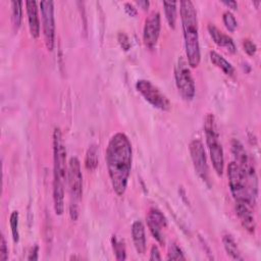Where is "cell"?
Masks as SVG:
<instances>
[{
  "label": "cell",
  "mask_w": 261,
  "mask_h": 261,
  "mask_svg": "<svg viewBox=\"0 0 261 261\" xmlns=\"http://www.w3.org/2000/svg\"><path fill=\"white\" fill-rule=\"evenodd\" d=\"M136 88L138 92L154 107L167 111L171 108V103L169 99L150 81L139 80L136 83Z\"/></svg>",
  "instance_id": "9"
},
{
  "label": "cell",
  "mask_w": 261,
  "mask_h": 261,
  "mask_svg": "<svg viewBox=\"0 0 261 261\" xmlns=\"http://www.w3.org/2000/svg\"><path fill=\"white\" fill-rule=\"evenodd\" d=\"M227 177L229 190L236 202L245 203L253 207L255 205L256 198L251 192L244 172L234 161L227 165Z\"/></svg>",
  "instance_id": "5"
},
{
  "label": "cell",
  "mask_w": 261,
  "mask_h": 261,
  "mask_svg": "<svg viewBox=\"0 0 261 261\" xmlns=\"http://www.w3.org/2000/svg\"><path fill=\"white\" fill-rule=\"evenodd\" d=\"M124 9H125L126 13H127V14H129L130 16H135V15H137V13H138L137 8H136L133 4L128 3V2L124 3Z\"/></svg>",
  "instance_id": "31"
},
{
  "label": "cell",
  "mask_w": 261,
  "mask_h": 261,
  "mask_svg": "<svg viewBox=\"0 0 261 261\" xmlns=\"http://www.w3.org/2000/svg\"><path fill=\"white\" fill-rule=\"evenodd\" d=\"M252 208H253L252 206L245 203H240V202H236V206H234L236 213L242 225L244 226V228L249 232L254 233L256 229V220H255Z\"/></svg>",
  "instance_id": "14"
},
{
  "label": "cell",
  "mask_w": 261,
  "mask_h": 261,
  "mask_svg": "<svg viewBox=\"0 0 261 261\" xmlns=\"http://www.w3.org/2000/svg\"><path fill=\"white\" fill-rule=\"evenodd\" d=\"M223 4H225L226 6H228L229 8H232V9H237L238 8V3L233 0H230V1H222Z\"/></svg>",
  "instance_id": "33"
},
{
  "label": "cell",
  "mask_w": 261,
  "mask_h": 261,
  "mask_svg": "<svg viewBox=\"0 0 261 261\" xmlns=\"http://www.w3.org/2000/svg\"><path fill=\"white\" fill-rule=\"evenodd\" d=\"M117 40H118V43L119 45L121 46V48L125 51H127L129 48H130V42H129V39L128 37L124 34V33H119L118 36H117Z\"/></svg>",
  "instance_id": "29"
},
{
  "label": "cell",
  "mask_w": 261,
  "mask_h": 261,
  "mask_svg": "<svg viewBox=\"0 0 261 261\" xmlns=\"http://www.w3.org/2000/svg\"><path fill=\"white\" fill-rule=\"evenodd\" d=\"M147 225L154 239L163 246L165 244L163 229L167 227V219L164 214L157 208H151L146 217Z\"/></svg>",
  "instance_id": "12"
},
{
  "label": "cell",
  "mask_w": 261,
  "mask_h": 261,
  "mask_svg": "<svg viewBox=\"0 0 261 261\" xmlns=\"http://www.w3.org/2000/svg\"><path fill=\"white\" fill-rule=\"evenodd\" d=\"M208 32L216 45H218L219 47L226 48L230 53H234L237 51V47L233 40L228 35H225L223 32H221L216 25H214L213 23H209Z\"/></svg>",
  "instance_id": "15"
},
{
  "label": "cell",
  "mask_w": 261,
  "mask_h": 261,
  "mask_svg": "<svg viewBox=\"0 0 261 261\" xmlns=\"http://www.w3.org/2000/svg\"><path fill=\"white\" fill-rule=\"evenodd\" d=\"M179 5L186 55L189 65L195 68L201 60L197 11L191 0H182L179 2Z\"/></svg>",
  "instance_id": "3"
},
{
  "label": "cell",
  "mask_w": 261,
  "mask_h": 261,
  "mask_svg": "<svg viewBox=\"0 0 261 261\" xmlns=\"http://www.w3.org/2000/svg\"><path fill=\"white\" fill-rule=\"evenodd\" d=\"M40 8H41L45 44L47 49L49 51H52L54 48V41H55L54 3L53 1H41Z\"/></svg>",
  "instance_id": "10"
},
{
  "label": "cell",
  "mask_w": 261,
  "mask_h": 261,
  "mask_svg": "<svg viewBox=\"0 0 261 261\" xmlns=\"http://www.w3.org/2000/svg\"><path fill=\"white\" fill-rule=\"evenodd\" d=\"M189 150L196 172L203 181L209 185V168L202 141L199 139L193 140L189 145Z\"/></svg>",
  "instance_id": "11"
},
{
  "label": "cell",
  "mask_w": 261,
  "mask_h": 261,
  "mask_svg": "<svg viewBox=\"0 0 261 261\" xmlns=\"http://www.w3.org/2000/svg\"><path fill=\"white\" fill-rule=\"evenodd\" d=\"M222 20H223V23L225 25V28L229 31V32H233L237 27H238V22H237V19L234 17V15L230 12V11H225L223 14H222Z\"/></svg>",
  "instance_id": "25"
},
{
  "label": "cell",
  "mask_w": 261,
  "mask_h": 261,
  "mask_svg": "<svg viewBox=\"0 0 261 261\" xmlns=\"http://www.w3.org/2000/svg\"><path fill=\"white\" fill-rule=\"evenodd\" d=\"M168 260H186V256L184 252L176 244H171L169 247V251L167 253Z\"/></svg>",
  "instance_id": "26"
},
{
  "label": "cell",
  "mask_w": 261,
  "mask_h": 261,
  "mask_svg": "<svg viewBox=\"0 0 261 261\" xmlns=\"http://www.w3.org/2000/svg\"><path fill=\"white\" fill-rule=\"evenodd\" d=\"M22 2L21 1H12L11 2V19L15 30L20 27L22 19Z\"/></svg>",
  "instance_id": "23"
},
{
  "label": "cell",
  "mask_w": 261,
  "mask_h": 261,
  "mask_svg": "<svg viewBox=\"0 0 261 261\" xmlns=\"http://www.w3.org/2000/svg\"><path fill=\"white\" fill-rule=\"evenodd\" d=\"M67 182L70 196L69 215L72 220H76L79 215V202L83 196V174L80 160L76 157H71L68 161Z\"/></svg>",
  "instance_id": "6"
},
{
  "label": "cell",
  "mask_w": 261,
  "mask_h": 261,
  "mask_svg": "<svg viewBox=\"0 0 261 261\" xmlns=\"http://www.w3.org/2000/svg\"><path fill=\"white\" fill-rule=\"evenodd\" d=\"M231 152L234 157V162L240 166L242 171L244 172L249 187L251 189V192L253 196L257 199L258 197V177L256 173V169L254 167L253 161L250 158L249 154L245 150L243 144L237 140L233 139L231 141Z\"/></svg>",
  "instance_id": "7"
},
{
  "label": "cell",
  "mask_w": 261,
  "mask_h": 261,
  "mask_svg": "<svg viewBox=\"0 0 261 261\" xmlns=\"http://www.w3.org/2000/svg\"><path fill=\"white\" fill-rule=\"evenodd\" d=\"M162 257L160 255V251L158 249V247L156 245H153L151 247V251H150V257L149 260H161Z\"/></svg>",
  "instance_id": "30"
},
{
  "label": "cell",
  "mask_w": 261,
  "mask_h": 261,
  "mask_svg": "<svg viewBox=\"0 0 261 261\" xmlns=\"http://www.w3.org/2000/svg\"><path fill=\"white\" fill-rule=\"evenodd\" d=\"M161 29L160 13L158 11H153L145 20L143 30V40L147 47L153 48L159 38Z\"/></svg>",
  "instance_id": "13"
},
{
  "label": "cell",
  "mask_w": 261,
  "mask_h": 261,
  "mask_svg": "<svg viewBox=\"0 0 261 261\" xmlns=\"http://www.w3.org/2000/svg\"><path fill=\"white\" fill-rule=\"evenodd\" d=\"M105 159L112 189L117 196H122L127 187L133 162L132 143L125 134L116 133L110 138Z\"/></svg>",
  "instance_id": "1"
},
{
  "label": "cell",
  "mask_w": 261,
  "mask_h": 261,
  "mask_svg": "<svg viewBox=\"0 0 261 261\" xmlns=\"http://www.w3.org/2000/svg\"><path fill=\"white\" fill-rule=\"evenodd\" d=\"M8 259V248L3 234L0 237V260L6 261Z\"/></svg>",
  "instance_id": "28"
},
{
  "label": "cell",
  "mask_w": 261,
  "mask_h": 261,
  "mask_svg": "<svg viewBox=\"0 0 261 261\" xmlns=\"http://www.w3.org/2000/svg\"><path fill=\"white\" fill-rule=\"evenodd\" d=\"M137 4L142 7L144 10H147L149 5H150V2L148 0H143V1H137Z\"/></svg>",
  "instance_id": "34"
},
{
  "label": "cell",
  "mask_w": 261,
  "mask_h": 261,
  "mask_svg": "<svg viewBox=\"0 0 261 261\" xmlns=\"http://www.w3.org/2000/svg\"><path fill=\"white\" fill-rule=\"evenodd\" d=\"M243 47H244V50L246 51V53L248 55H250V56H253L256 53V51H257L256 44L253 41L249 40V39H245L244 40Z\"/></svg>",
  "instance_id": "27"
},
{
  "label": "cell",
  "mask_w": 261,
  "mask_h": 261,
  "mask_svg": "<svg viewBox=\"0 0 261 261\" xmlns=\"http://www.w3.org/2000/svg\"><path fill=\"white\" fill-rule=\"evenodd\" d=\"M38 252H39V247L34 246L30 252V255L28 257L29 260H38Z\"/></svg>",
  "instance_id": "32"
},
{
  "label": "cell",
  "mask_w": 261,
  "mask_h": 261,
  "mask_svg": "<svg viewBox=\"0 0 261 261\" xmlns=\"http://www.w3.org/2000/svg\"><path fill=\"white\" fill-rule=\"evenodd\" d=\"M132 238L135 249L138 254L144 255L146 253L147 241L145 233V226L141 220H136L132 225Z\"/></svg>",
  "instance_id": "16"
},
{
  "label": "cell",
  "mask_w": 261,
  "mask_h": 261,
  "mask_svg": "<svg viewBox=\"0 0 261 261\" xmlns=\"http://www.w3.org/2000/svg\"><path fill=\"white\" fill-rule=\"evenodd\" d=\"M210 60L214 65H216L218 68H220L225 74H227V75H232L233 74L234 68L231 65V63L228 62L223 56H221L216 51H211L210 52Z\"/></svg>",
  "instance_id": "18"
},
{
  "label": "cell",
  "mask_w": 261,
  "mask_h": 261,
  "mask_svg": "<svg viewBox=\"0 0 261 261\" xmlns=\"http://www.w3.org/2000/svg\"><path fill=\"white\" fill-rule=\"evenodd\" d=\"M222 244H223L224 250L232 259H234V260H243L244 259L241 254V251L238 247L237 242L234 241V239L231 236H229V234L223 236Z\"/></svg>",
  "instance_id": "19"
},
{
  "label": "cell",
  "mask_w": 261,
  "mask_h": 261,
  "mask_svg": "<svg viewBox=\"0 0 261 261\" xmlns=\"http://www.w3.org/2000/svg\"><path fill=\"white\" fill-rule=\"evenodd\" d=\"M175 84L185 100H192L196 94L195 81L193 79L188 61L182 57H179L174 67Z\"/></svg>",
  "instance_id": "8"
},
{
  "label": "cell",
  "mask_w": 261,
  "mask_h": 261,
  "mask_svg": "<svg viewBox=\"0 0 261 261\" xmlns=\"http://www.w3.org/2000/svg\"><path fill=\"white\" fill-rule=\"evenodd\" d=\"M111 244H112V249L115 255L116 260L122 261L126 259V249H125V244L124 241L119 239L117 236H112L111 238Z\"/></svg>",
  "instance_id": "20"
},
{
  "label": "cell",
  "mask_w": 261,
  "mask_h": 261,
  "mask_svg": "<svg viewBox=\"0 0 261 261\" xmlns=\"http://www.w3.org/2000/svg\"><path fill=\"white\" fill-rule=\"evenodd\" d=\"M18 212L17 211H12L9 217V223H10V228H11V233H12V239L14 243H18L19 241V231H18Z\"/></svg>",
  "instance_id": "24"
},
{
  "label": "cell",
  "mask_w": 261,
  "mask_h": 261,
  "mask_svg": "<svg viewBox=\"0 0 261 261\" xmlns=\"http://www.w3.org/2000/svg\"><path fill=\"white\" fill-rule=\"evenodd\" d=\"M27 15L29 21L30 33L33 38H38L40 36V19L38 14V6L36 1H27Z\"/></svg>",
  "instance_id": "17"
},
{
  "label": "cell",
  "mask_w": 261,
  "mask_h": 261,
  "mask_svg": "<svg viewBox=\"0 0 261 261\" xmlns=\"http://www.w3.org/2000/svg\"><path fill=\"white\" fill-rule=\"evenodd\" d=\"M164 13L167 22L171 29L175 28L176 22V2L175 1H164L163 2Z\"/></svg>",
  "instance_id": "22"
},
{
  "label": "cell",
  "mask_w": 261,
  "mask_h": 261,
  "mask_svg": "<svg viewBox=\"0 0 261 261\" xmlns=\"http://www.w3.org/2000/svg\"><path fill=\"white\" fill-rule=\"evenodd\" d=\"M53 202L57 215L64 212V184L67 178L66 149L59 127L53 132Z\"/></svg>",
  "instance_id": "2"
},
{
  "label": "cell",
  "mask_w": 261,
  "mask_h": 261,
  "mask_svg": "<svg viewBox=\"0 0 261 261\" xmlns=\"http://www.w3.org/2000/svg\"><path fill=\"white\" fill-rule=\"evenodd\" d=\"M85 166L89 170H94L98 166V147L97 145H91L86 153Z\"/></svg>",
  "instance_id": "21"
},
{
  "label": "cell",
  "mask_w": 261,
  "mask_h": 261,
  "mask_svg": "<svg viewBox=\"0 0 261 261\" xmlns=\"http://www.w3.org/2000/svg\"><path fill=\"white\" fill-rule=\"evenodd\" d=\"M204 133L213 168L218 175H221L224 168L223 149L220 143L216 120L212 113H207L205 116Z\"/></svg>",
  "instance_id": "4"
}]
</instances>
